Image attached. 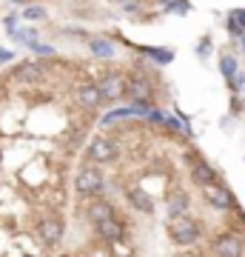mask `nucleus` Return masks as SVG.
<instances>
[{
	"label": "nucleus",
	"mask_w": 245,
	"mask_h": 257,
	"mask_svg": "<svg viewBox=\"0 0 245 257\" xmlns=\"http://www.w3.org/2000/svg\"><path fill=\"white\" fill-rule=\"evenodd\" d=\"M214 251H217L219 257H242L245 246L236 234H219V237L214 240Z\"/></svg>",
	"instance_id": "ddd939ff"
},
{
	"label": "nucleus",
	"mask_w": 245,
	"mask_h": 257,
	"mask_svg": "<svg viewBox=\"0 0 245 257\" xmlns=\"http://www.w3.org/2000/svg\"><path fill=\"white\" fill-rule=\"evenodd\" d=\"M20 18L29 20V23H37V20H46V18H49V12H46L43 6H37V3H26Z\"/></svg>",
	"instance_id": "6ab92c4d"
},
{
	"label": "nucleus",
	"mask_w": 245,
	"mask_h": 257,
	"mask_svg": "<svg viewBox=\"0 0 245 257\" xmlns=\"http://www.w3.org/2000/svg\"><path fill=\"white\" fill-rule=\"evenodd\" d=\"M165 12H171V15H188L191 3L188 0H171V3H165Z\"/></svg>",
	"instance_id": "412c9836"
},
{
	"label": "nucleus",
	"mask_w": 245,
	"mask_h": 257,
	"mask_svg": "<svg viewBox=\"0 0 245 257\" xmlns=\"http://www.w3.org/2000/svg\"><path fill=\"white\" fill-rule=\"evenodd\" d=\"M219 72H222V77H234L236 72H239V63H236V57L234 55H222L219 57Z\"/></svg>",
	"instance_id": "aec40b11"
},
{
	"label": "nucleus",
	"mask_w": 245,
	"mask_h": 257,
	"mask_svg": "<svg viewBox=\"0 0 245 257\" xmlns=\"http://www.w3.org/2000/svg\"><path fill=\"white\" fill-rule=\"evenodd\" d=\"M208 55H211V37H202L200 43H197V57H202V60H205Z\"/></svg>",
	"instance_id": "5701e85b"
},
{
	"label": "nucleus",
	"mask_w": 245,
	"mask_h": 257,
	"mask_svg": "<svg viewBox=\"0 0 245 257\" xmlns=\"http://www.w3.org/2000/svg\"><path fill=\"white\" fill-rule=\"evenodd\" d=\"M228 18H234L236 23L245 29V9H231V12H228Z\"/></svg>",
	"instance_id": "cd10ccee"
},
{
	"label": "nucleus",
	"mask_w": 245,
	"mask_h": 257,
	"mask_svg": "<svg viewBox=\"0 0 245 257\" xmlns=\"http://www.w3.org/2000/svg\"><path fill=\"white\" fill-rule=\"evenodd\" d=\"M126 200L134 211H143V214H154V200L151 194H145L140 186H128L126 189Z\"/></svg>",
	"instance_id": "f8f14e48"
},
{
	"label": "nucleus",
	"mask_w": 245,
	"mask_h": 257,
	"mask_svg": "<svg viewBox=\"0 0 245 257\" xmlns=\"http://www.w3.org/2000/svg\"><path fill=\"white\" fill-rule=\"evenodd\" d=\"M151 92H154V86L145 77L143 66H140V74L126 77V97H131V100H151Z\"/></svg>",
	"instance_id": "6e6552de"
},
{
	"label": "nucleus",
	"mask_w": 245,
	"mask_h": 257,
	"mask_svg": "<svg viewBox=\"0 0 245 257\" xmlns=\"http://www.w3.org/2000/svg\"><path fill=\"white\" fill-rule=\"evenodd\" d=\"M168 237L174 240V246H191L200 237V223L188 217V214H180V217H171L168 223Z\"/></svg>",
	"instance_id": "f03ea898"
},
{
	"label": "nucleus",
	"mask_w": 245,
	"mask_h": 257,
	"mask_svg": "<svg viewBox=\"0 0 245 257\" xmlns=\"http://www.w3.org/2000/svg\"><path fill=\"white\" fill-rule=\"evenodd\" d=\"M9 3H15V6H26V3H32V0H9Z\"/></svg>",
	"instance_id": "c756f323"
},
{
	"label": "nucleus",
	"mask_w": 245,
	"mask_h": 257,
	"mask_svg": "<svg viewBox=\"0 0 245 257\" xmlns=\"http://www.w3.org/2000/svg\"><path fill=\"white\" fill-rule=\"evenodd\" d=\"M103 189H106V177H103V172L94 163H86L74 175V192L80 197H97Z\"/></svg>",
	"instance_id": "f257e3e1"
},
{
	"label": "nucleus",
	"mask_w": 245,
	"mask_h": 257,
	"mask_svg": "<svg viewBox=\"0 0 245 257\" xmlns=\"http://www.w3.org/2000/svg\"><path fill=\"white\" fill-rule=\"evenodd\" d=\"M97 89H100L103 100H111V103L123 100V97H126V74H120V72H109L100 83H97Z\"/></svg>",
	"instance_id": "0eeeda50"
},
{
	"label": "nucleus",
	"mask_w": 245,
	"mask_h": 257,
	"mask_svg": "<svg viewBox=\"0 0 245 257\" xmlns=\"http://www.w3.org/2000/svg\"><path fill=\"white\" fill-rule=\"evenodd\" d=\"M188 209H191V200H188V194L185 192L171 194V200H168V206H165L168 220H171V217H180V214H188Z\"/></svg>",
	"instance_id": "dca6fc26"
},
{
	"label": "nucleus",
	"mask_w": 245,
	"mask_h": 257,
	"mask_svg": "<svg viewBox=\"0 0 245 257\" xmlns=\"http://www.w3.org/2000/svg\"><path fill=\"white\" fill-rule=\"evenodd\" d=\"M145 120H148V123H163V120H165V114H163V109H157V106H151V109H148V114H145Z\"/></svg>",
	"instance_id": "393cba45"
},
{
	"label": "nucleus",
	"mask_w": 245,
	"mask_h": 257,
	"mask_svg": "<svg viewBox=\"0 0 245 257\" xmlns=\"http://www.w3.org/2000/svg\"><path fill=\"white\" fill-rule=\"evenodd\" d=\"M29 49H32L35 55H40V57H55V46H49V43H37V40H32Z\"/></svg>",
	"instance_id": "4be33fe9"
},
{
	"label": "nucleus",
	"mask_w": 245,
	"mask_h": 257,
	"mask_svg": "<svg viewBox=\"0 0 245 257\" xmlns=\"http://www.w3.org/2000/svg\"><path fill=\"white\" fill-rule=\"evenodd\" d=\"M86 157H89V163L94 166H106V163H114L120 157V143L111 138H94L86 149Z\"/></svg>",
	"instance_id": "7ed1b4c3"
},
{
	"label": "nucleus",
	"mask_w": 245,
	"mask_h": 257,
	"mask_svg": "<svg viewBox=\"0 0 245 257\" xmlns=\"http://www.w3.org/2000/svg\"><path fill=\"white\" fill-rule=\"evenodd\" d=\"M239 46H242V52H245V32L239 35Z\"/></svg>",
	"instance_id": "7c9ffc66"
},
{
	"label": "nucleus",
	"mask_w": 245,
	"mask_h": 257,
	"mask_svg": "<svg viewBox=\"0 0 245 257\" xmlns=\"http://www.w3.org/2000/svg\"><path fill=\"white\" fill-rule=\"evenodd\" d=\"M15 60V52H9V49L0 46V63H12Z\"/></svg>",
	"instance_id": "c85d7f7f"
},
{
	"label": "nucleus",
	"mask_w": 245,
	"mask_h": 257,
	"mask_svg": "<svg viewBox=\"0 0 245 257\" xmlns=\"http://www.w3.org/2000/svg\"><path fill=\"white\" fill-rule=\"evenodd\" d=\"M26 257H35V254H26Z\"/></svg>",
	"instance_id": "2f4dec72"
},
{
	"label": "nucleus",
	"mask_w": 245,
	"mask_h": 257,
	"mask_svg": "<svg viewBox=\"0 0 245 257\" xmlns=\"http://www.w3.org/2000/svg\"><path fill=\"white\" fill-rule=\"evenodd\" d=\"M109 217H114V203L111 200H91L89 203V209H86V220L94 226V223H100V220H109Z\"/></svg>",
	"instance_id": "4468645a"
},
{
	"label": "nucleus",
	"mask_w": 245,
	"mask_h": 257,
	"mask_svg": "<svg viewBox=\"0 0 245 257\" xmlns=\"http://www.w3.org/2000/svg\"><path fill=\"white\" fill-rule=\"evenodd\" d=\"M74 100H77V106L80 109H97L103 103V94H100V89H97V83H91V80H86V83H80L77 89H74Z\"/></svg>",
	"instance_id": "1a4fd4ad"
},
{
	"label": "nucleus",
	"mask_w": 245,
	"mask_h": 257,
	"mask_svg": "<svg viewBox=\"0 0 245 257\" xmlns=\"http://www.w3.org/2000/svg\"><path fill=\"white\" fill-rule=\"evenodd\" d=\"M225 29H228V35H231V37H239V35L245 32V29L239 26V23H236L234 18H225Z\"/></svg>",
	"instance_id": "b1692460"
},
{
	"label": "nucleus",
	"mask_w": 245,
	"mask_h": 257,
	"mask_svg": "<svg viewBox=\"0 0 245 257\" xmlns=\"http://www.w3.org/2000/svg\"><path fill=\"white\" fill-rule=\"evenodd\" d=\"M140 52H143L145 57H151V60H154V63H160V66H165V63H171V60H174V52H171V49H154V46H143Z\"/></svg>",
	"instance_id": "a211bd4d"
},
{
	"label": "nucleus",
	"mask_w": 245,
	"mask_h": 257,
	"mask_svg": "<svg viewBox=\"0 0 245 257\" xmlns=\"http://www.w3.org/2000/svg\"><path fill=\"white\" fill-rule=\"evenodd\" d=\"M89 52L94 57H100V60H111L114 52H117V46L111 43L109 37H89Z\"/></svg>",
	"instance_id": "2eb2a0df"
},
{
	"label": "nucleus",
	"mask_w": 245,
	"mask_h": 257,
	"mask_svg": "<svg viewBox=\"0 0 245 257\" xmlns=\"http://www.w3.org/2000/svg\"><path fill=\"white\" fill-rule=\"evenodd\" d=\"M228 83H231V86H228V89H231V92H239V89H242V86H245V77H242V74H239V72H236L234 74V77H228Z\"/></svg>",
	"instance_id": "a878e982"
},
{
	"label": "nucleus",
	"mask_w": 245,
	"mask_h": 257,
	"mask_svg": "<svg viewBox=\"0 0 245 257\" xmlns=\"http://www.w3.org/2000/svg\"><path fill=\"white\" fill-rule=\"evenodd\" d=\"M94 231H97V237L103 240V243H120V240L126 237V229H123V223L117 220V217H109V220H100L94 223Z\"/></svg>",
	"instance_id": "9d476101"
},
{
	"label": "nucleus",
	"mask_w": 245,
	"mask_h": 257,
	"mask_svg": "<svg viewBox=\"0 0 245 257\" xmlns=\"http://www.w3.org/2000/svg\"><path fill=\"white\" fill-rule=\"evenodd\" d=\"M126 117H137V114H134V106H123V109L106 111V114L100 117V126H111V123H117V120H126Z\"/></svg>",
	"instance_id": "f3484780"
},
{
	"label": "nucleus",
	"mask_w": 245,
	"mask_h": 257,
	"mask_svg": "<svg viewBox=\"0 0 245 257\" xmlns=\"http://www.w3.org/2000/svg\"><path fill=\"white\" fill-rule=\"evenodd\" d=\"M200 189H202V197L208 200L211 209H219V211L234 209V194L228 192L222 183H205V186H200Z\"/></svg>",
	"instance_id": "423d86ee"
},
{
	"label": "nucleus",
	"mask_w": 245,
	"mask_h": 257,
	"mask_svg": "<svg viewBox=\"0 0 245 257\" xmlns=\"http://www.w3.org/2000/svg\"><path fill=\"white\" fill-rule=\"evenodd\" d=\"M35 231H37V237H40V243H43L46 248H55V246H60V240H63L66 226L57 214H46V217L37 220Z\"/></svg>",
	"instance_id": "20e7f679"
},
{
	"label": "nucleus",
	"mask_w": 245,
	"mask_h": 257,
	"mask_svg": "<svg viewBox=\"0 0 245 257\" xmlns=\"http://www.w3.org/2000/svg\"><path fill=\"white\" fill-rule=\"evenodd\" d=\"M12 77L18 83H26V86H37V83L46 80V63L43 60H23V63L15 66Z\"/></svg>",
	"instance_id": "39448f33"
},
{
	"label": "nucleus",
	"mask_w": 245,
	"mask_h": 257,
	"mask_svg": "<svg viewBox=\"0 0 245 257\" xmlns=\"http://www.w3.org/2000/svg\"><path fill=\"white\" fill-rule=\"evenodd\" d=\"M191 180L197 186H205V183H219V175L217 169L211 163H205V160H200V157H194L191 160Z\"/></svg>",
	"instance_id": "9b49d317"
},
{
	"label": "nucleus",
	"mask_w": 245,
	"mask_h": 257,
	"mask_svg": "<svg viewBox=\"0 0 245 257\" xmlns=\"http://www.w3.org/2000/svg\"><path fill=\"white\" fill-rule=\"evenodd\" d=\"M18 20H20V15H6V18H3V29L12 35V32L18 29Z\"/></svg>",
	"instance_id": "bb28decb"
}]
</instances>
